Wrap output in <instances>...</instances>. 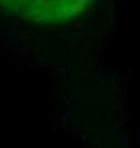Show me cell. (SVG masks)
Returning a JSON list of instances; mask_svg holds the SVG:
<instances>
[{"label": "cell", "mask_w": 140, "mask_h": 148, "mask_svg": "<svg viewBox=\"0 0 140 148\" xmlns=\"http://www.w3.org/2000/svg\"><path fill=\"white\" fill-rule=\"evenodd\" d=\"M12 8L36 16H68L80 6L82 0H2Z\"/></svg>", "instance_id": "cell-1"}]
</instances>
